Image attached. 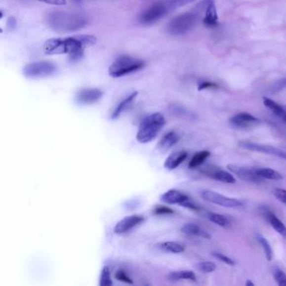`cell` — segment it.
Wrapping results in <instances>:
<instances>
[{"mask_svg": "<svg viewBox=\"0 0 286 286\" xmlns=\"http://www.w3.org/2000/svg\"><path fill=\"white\" fill-rule=\"evenodd\" d=\"M214 258H217L219 261L224 263V264H228V265H230V266H234L235 265V261L234 259L229 258L228 256L224 255L222 254V253H218V252H213L211 253Z\"/></svg>", "mask_w": 286, "mask_h": 286, "instance_id": "1f68e13d", "label": "cell"}, {"mask_svg": "<svg viewBox=\"0 0 286 286\" xmlns=\"http://www.w3.org/2000/svg\"><path fill=\"white\" fill-rule=\"evenodd\" d=\"M153 213L155 215H169L174 213V210L165 205H156L154 208Z\"/></svg>", "mask_w": 286, "mask_h": 286, "instance_id": "836d02e7", "label": "cell"}, {"mask_svg": "<svg viewBox=\"0 0 286 286\" xmlns=\"http://www.w3.org/2000/svg\"><path fill=\"white\" fill-rule=\"evenodd\" d=\"M207 218H208L209 221H211V222H213L215 224L222 227V228L228 227L229 225V221H228V218L221 214L210 212V213L207 214Z\"/></svg>", "mask_w": 286, "mask_h": 286, "instance_id": "83f0119b", "label": "cell"}, {"mask_svg": "<svg viewBox=\"0 0 286 286\" xmlns=\"http://www.w3.org/2000/svg\"><path fill=\"white\" fill-rule=\"evenodd\" d=\"M115 279L117 281H121V282H123L125 284H128V285H133V284L132 279L126 274V272H124L122 270H118L117 272L115 273Z\"/></svg>", "mask_w": 286, "mask_h": 286, "instance_id": "d6a6232c", "label": "cell"}, {"mask_svg": "<svg viewBox=\"0 0 286 286\" xmlns=\"http://www.w3.org/2000/svg\"><path fill=\"white\" fill-rule=\"evenodd\" d=\"M273 276L275 279L276 283L279 286H286V275L283 270H281L279 267H274L273 269Z\"/></svg>", "mask_w": 286, "mask_h": 286, "instance_id": "f546056e", "label": "cell"}, {"mask_svg": "<svg viewBox=\"0 0 286 286\" xmlns=\"http://www.w3.org/2000/svg\"><path fill=\"white\" fill-rule=\"evenodd\" d=\"M46 20L50 28L58 32L78 31L86 24V20L83 16L67 12H54L48 15Z\"/></svg>", "mask_w": 286, "mask_h": 286, "instance_id": "7a4b0ae2", "label": "cell"}, {"mask_svg": "<svg viewBox=\"0 0 286 286\" xmlns=\"http://www.w3.org/2000/svg\"><path fill=\"white\" fill-rule=\"evenodd\" d=\"M198 270L204 274H209V273H212L217 269V265L215 263L211 261H203L198 263Z\"/></svg>", "mask_w": 286, "mask_h": 286, "instance_id": "4dcf8cb0", "label": "cell"}, {"mask_svg": "<svg viewBox=\"0 0 286 286\" xmlns=\"http://www.w3.org/2000/svg\"><path fill=\"white\" fill-rule=\"evenodd\" d=\"M187 156H188L187 152L184 151V150L170 154L164 162V168L168 170H173V169H176L180 164H182L186 161Z\"/></svg>", "mask_w": 286, "mask_h": 286, "instance_id": "d6986e66", "label": "cell"}, {"mask_svg": "<svg viewBox=\"0 0 286 286\" xmlns=\"http://www.w3.org/2000/svg\"><path fill=\"white\" fill-rule=\"evenodd\" d=\"M228 169L229 171L234 173L241 180L253 183H260L261 182V177L258 176L257 174V169L254 168H248V167L240 166L236 164H228Z\"/></svg>", "mask_w": 286, "mask_h": 286, "instance_id": "30bf717a", "label": "cell"}, {"mask_svg": "<svg viewBox=\"0 0 286 286\" xmlns=\"http://www.w3.org/2000/svg\"><path fill=\"white\" fill-rule=\"evenodd\" d=\"M168 280L171 282H178L181 281H188L195 282L197 281V276L192 270H179L169 273Z\"/></svg>", "mask_w": 286, "mask_h": 286, "instance_id": "603a6c76", "label": "cell"}, {"mask_svg": "<svg viewBox=\"0 0 286 286\" xmlns=\"http://www.w3.org/2000/svg\"><path fill=\"white\" fill-rule=\"evenodd\" d=\"M219 86L213 82L203 81L200 82L198 84V89L199 91L203 90H207V89H217Z\"/></svg>", "mask_w": 286, "mask_h": 286, "instance_id": "d590c367", "label": "cell"}, {"mask_svg": "<svg viewBox=\"0 0 286 286\" xmlns=\"http://www.w3.org/2000/svg\"><path fill=\"white\" fill-rule=\"evenodd\" d=\"M171 8L169 7V3L167 0H159L156 3L146 8L145 11L143 12L140 16L139 20L142 24H152L156 22L165 16L169 12H171Z\"/></svg>", "mask_w": 286, "mask_h": 286, "instance_id": "8992f818", "label": "cell"}, {"mask_svg": "<svg viewBox=\"0 0 286 286\" xmlns=\"http://www.w3.org/2000/svg\"><path fill=\"white\" fill-rule=\"evenodd\" d=\"M38 1L48 3V4H50V5L62 6L67 4L66 0H38Z\"/></svg>", "mask_w": 286, "mask_h": 286, "instance_id": "74e56055", "label": "cell"}, {"mask_svg": "<svg viewBox=\"0 0 286 286\" xmlns=\"http://www.w3.org/2000/svg\"><path fill=\"white\" fill-rule=\"evenodd\" d=\"M138 94H139V92H133V93H131L128 97H126L125 99H123V100L117 106V108L115 109L114 113L112 114V119H113V120H116V119L120 117V115H122L127 109H129L131 105H132V103L136 99Z\"/></svg>", "mask_w": 286, "mask_h": 286, "instance_id": "44dd1931", "label": "cell"}, {"mask_svg": "<svg viewBox=\"0 0 286 286\" xmlns=\"http://www.w3.org/2000/svg\"><path fill=\"white\" fill-rule=\"evenodd\" d=\"M273 195L277 200L286 205V190L281 188H275L273 190Z\"/></svg>", "mask_w": 286, "mask_h": 286, "instance_id": "e575fe53", "label": "cell"}, {"mask_svg": "<svg viewBox=\"0 0 286 286\" xmlns=\"http://www.w3.org/2000/svg\"><path fill=\"white\" fill-rule=\"evenodd\" d=\"M16 20L14 19V17L8 18V21H7V27H8V30H10V31L14 30L16 27Z\"/></svg>", "mask_w": 286, "mask_h": 286, "instance_id": "f35d334b", "label": "cell"}, {"mask_svg": "<svg viewBox=\"0 0 286 286\" xmlns=\"http://www.w3.org/2000/svg\"><path fill=\"white\" fill-rule=\"evenodd\" d=\"M245 285H246V286H254V284H253V282H252V281H249V280H247V282H246V283H245Z\"/></svg>", "mask_w": 286, "mask_h": 286, "instance_id": "ab89813d", "label": "cell"}, {"mask_svg": "<svg viewBox=\"0 0 286 286\" xmlns=\"http://www.w3.org/2000/svg\"><path fill=\"white\" fill-rule=\"evenodd\" d=\"M205 175L211 177L216 181H221L223 183L234 184L236 183V178L234 177L233 174L228 172L226 170L222 169H217V168H211V169H205Z\"/></svg>", "mask_w": 286, "mask_h": 286, "instance_id": "e0dca14e", "label": "cell"}, {"mask_svg": "<svg viewBox=\"0 0 286 286\" xmlns=\"http://www.w3.org/2000/svg\"><path fill=\"white\" fill-rule=\"evenodd\" d=\"M190 198L183 192H180L176 189H171L164 192L161 196V201L166 204H179L181 205L185 202L189 200Z\"/></svg>", "mask_w": 286, "mask_h": 286, "instance_id": "9a60e30c", "label": "cell"}, {"mask_svg": "<svg viewBox=\"0 0 286 286\" xmlns=\"http://www.w3.org/2000/svg\"><path fill=\"white\" fill-rule=\"evenodd\" d=\"M145 67V62L131 56H122L114 61L109 69L112 78H118L137 72Z\"/></svg>", "mask_w": 286, "mask_h": 286, "instance_id": "277c9868", "label": "cell"}, {"mask_svg": "<svg viewBox=\"0 0 286 286\" xmlns=\"http://www.w3.org/2000/svg\"><path fill=\"white\" fill-rule=\"evenodd\" d=\"M103 97V92L97 88L83 89L77 95V101L80 104L89 105L97 103Z\"/></svg>", "mask_w": 286, "mask_h": 286, "instance_id": "7c38bea8", "label": "cell"}, {"mask_svg": "<svg viewBox=\"0 0 286 286\" xmlns=\"http://www.w3.org/2000/svg\"><path fill=\"white\" fill-rule=\"evenodd\" d=\"M261 213L263 214L264 218L269 222L271 227L278 233L281 237L286 239V226L281 222V219L277 216L267 207H263L261 209Z\"/></svg>", "mask_w": 286, "mask_h": 286, "instance_id": "4fadbf2b", "label": "cell"}, {"mask_svg": "<svg viewBox=\"0 0 286 286\" xmlns=\"http://www.w3.org/2000/svg\"><path fill=\"white\" fill-rule=\"evenodd\" d=\"M260 120L247 113H240L231 118L230 123L237 128H247L253 125L258 124Z\"/></svg>", "mask_w": 286, "mask_h": 286, "instance_id": "5bb4252c", "label": "cell"}, {"mask_svg": "<svg viewBox=\"0 0 286 286\" xmlns=\"http://www.w3.org/2000/svg\"><path fill=\"white\" fill-rule=\"evenodd\" d=\"M239 147L243 148L245 150H251V151H255L259 153L266 154L270 156H276L278 158L283 159L286 161V153L283 150L278 148L270 146V145H262L258 144L254 142L250 141H240L239 143Z\"/></svg>", "mask_w": 286, "mask_h": 286, "instance_id": "9c48e42d", "label": "cell"}, {"mask_svg": "<svg viewBox=\"0 0 286 286\" xmlns=\"http://www.w3.org/2000/svg\"><path fill=\"white\" fill-rule=\"evenodd\" d=\"M211 156V152L208 150H203L196 154L189 162L190 169H195L200 166Z\"/></svg>", "mask_w": 286, "mask_h": 286, "instance_id": "484cf974", "label": "cell"}, {"mask_svg": "<svg viewBox=\"0 0 286 286\" xmlns=\"http://www.w3.org/2000/svg\"><path fill=\"white\" fill-rule=\"evenodd\" d=\"M99 286H113V281L111 279V274L108 266H104L101 272L100 280H99Z\"/></svg>", "mask_w": 286, "mask_h": 286, "instance_id": "f1b7e54d", "label": "cell"}, {"mask_svg": "<svg viewBox=\"0 0 286 286\" xmlns=\"http://www.w3.org/2000/svg\"><path fill=\"white\" fill-rule=\"evenodd\" d=\"M198 14L188 12L175 17L168 25L167 30L173 36H181L189 32L198 24Z\"/></svg>", "mask_w": 286, "mask_h": 286, "instance_id": "5b68a950", "label": "cell"}, {"mask_svg": "<svg viewBox=\"0 0 286 286\" xmlns=\"http://www.w3.org/2000/svg\"><path fill=\"white\" fill-rule=\"evenodd\" d=\"M255 236L256 239L258 240V242L260 244L262 248L264 250V254H265L267 260H268V261H271L273 258V249L271 246H270V243L268 242V240H267L262 234L257 233V234H255Z\"/></svg>", "mask_w": 286, "mask_h": 286, "instance_id": "4316f807", "label": "cell"}, {"mask_svg": "<svg viewBox=\"0 0 286 286\" xmlns=\"http://www.w3.org/2000/svg\"><path fill=\"white\" fill-rule=\"evenodd\" d=\"M202 198L204 200L208 202V203L216 204V205H221L223 207H228V208H235L239 207L244 205V203L239 199L236 198H228L223 195L219 194L217 192L205 190L202 192Z\"/></svg>", "mask_w": 286, "mask_h": 286, "instance_id": "ba28073f", "label": "cell"}, {"mask_svg": "<svg viewBox=\"0 0 286 286\" xmlns=\"http://www.w3.org/2000/svg\"><path fill=\"white\" fill-rule=\"evenodd\" d=\"M144 217L140 215H131L123 217L114 227V233L116 234H126L144 222Z\"/></svg>", "mask_w": 286, "mask_h": 286, "instance_id": "8fae6325", "label": "cell"}, {"mask_svg": "<svg viewBox=\"0 0 286 286\" xmlns=\"http://www.w3.org/2000/svg\"><path fill=\"white\" fill-rule=\"evenodd\" d=\"M181 232L190 236L201 237L205 239H211V235L207 232L203 230L198 224H195V223H186L182 226Z\"/></svg>", "mask_w": 286, "mask_h": 286, "instance_id": "7402d4cb", "label": "cell"}, {"mask_svg": "<svg viewBox=\"0 0 286 286\" xmlns=\"http://www.w3.org/2000/svg\"><path fill=\"white\" fill-rule=\"evenodd\" d=\"M203 23L206 27H215L218 24L217 8L213 0H206Z\"/></svg>", "mask_w": 286, "mask_h": 286, "instance_id": "2e32d148", "label": "cell"}, {"mask_svg": "<svg viewBox=\"0 0 286 286\" xmlns=\"http://www.w3.org/2000/svg\"><path fill=\"white\" fill-rule=\"evenodd\" d=\"M285 88H286V78H283V79H281V80L276 82L273 85L272 88H271V92H278Z\"/></svg>", "mask_w": 286, "mask_h": 286, "instance_id": "8d00e7d4", "label": "cell"}, {"mask_svg": "<svg viewBox=\"0 0 286 286\" xmlns=\"http://www.w3.org/2000/svg\"><path fill=\"white\" fill-rule=\"evenodd\" d=\"M180 140V137L175 131H169V133H165L162 139L159 141L157 145V150L160 152L164 153L167 150H170L174 145L177 144Z\"/></svg>", "mask_w": 286, "mask_h": 286, "instance_id": "ac0fdd59", "label": "cell"}, {"mask_svg": "<svg viewBox=\"0 0 286 286\" xmlns=\"http://www.w3.org/2000/svg\"><path fill=\"white\" fill-rule=\"evenodd\" d=\"M56 65L49 61H37L24 67V75L28 78H46L56 73Z\"/></svg>", "mask_w": 286, "mask_h": 286, "instance_id": "52a82bcc", "label": "cell"}, {"mask_svg": "<svg viewBox=\"0 0 286 286\" xmlns=\"http://www.w3.org/2000/svg\"><path fill=\"white\" fill-rule=\"evenodd\" d=\"M257 174L262 179H266L270 181H280L283 179V175L275 169L271 168H258Z\"/></svg>", "mask_w": 286, "mask_h": 286, "instance_id": "d4e9b609", "label": "cell"}, {"mask_svg": "<svg viewBox=\"0 0 286 286\" xmlns=\"http://www.w3.org/2000/svg\"><path fill=\"white\" fill-rule=\"evenodd\" d=\"M74 1H76V2H82V0H74Z\"/></svg>", "mask_w": 286, "mask_h": 286, "instance_id": "60d3db41", "label": "cell"}, {"mask_svg": "<svg viewBox=\"0 0 286 286\" xmlns=\"http://www.w3.org/2000/svg\"><path fill=\"white\" fill-rule=\"evenodd\" d=\"M156 246V247H158L160 249L172 253H183L185 249H186L184 245H181L179 243L172 242V241L159 243Z\"/></svg>", "mask_w": 286, "mask_h": 286, "instance_id": "cb8c5ba5", "label": "cell"}, {"mask_svg": "<svg viewBox=\"0 0 286 286\" xmlns=\"http://www.w3.org/2000/svg\"><path fill=\"white\" fill-rule=\"evenodd\" d=\"M97 43V37L91 35L51 38L44 42L43 50L46 55L68 54L73 60L80 58L86 48Z\"/></svg>", "mask_w": 286, "mask_h": 286, "instance_id": "6da1fadb", "label": "cell"}, {"mask_svg": "<svg viewBox=\"0 0 286 286\" xmlns=\"http://www.w3.org/2000/svg\"><path fill=\"white\" fill-rule=\"evenodd\" d=\"M263 103L267 109H270L276 117L279 118L282 122L286 123V110L284 109L283 107H281L280 104L275 103V101L268 97L263 98Z\"/></svg>", "mask_w": 286, "mask_h": 286, "instance_id": "ffe728a7", "label": "cell"}, {"mask_svg": "<svg viewBox=\"0 0 286 286\" xmlns=\"http://www.w3.org/2000/svg\"><path fill=\"white\" fill-rule=\"evenodd\" d=\"M165 119L161 113L150 114L142 120L136 134L137 141L140 144H147L153 141L164 128Z\"/></svg>", "mask_w": 286, "mask_h": 286, "instance_id": "3957f363", "label": "cell"}]
</instances>
